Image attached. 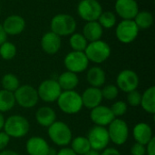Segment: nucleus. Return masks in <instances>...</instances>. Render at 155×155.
Returning <instances> with one entry per match:
<instances>
[{"instance_id":"1","label":"nucleus","mask_w":155,"mask_h":155,"mask_svg":"<svg viewBox=\"0 0 155 155\" xmlns=\"http://www.w3.org/2000/svg\"><path fill=\"white\" fill-rule=\"evenodd\" d=\"M30 124L26 117L20 114H13L5 120L3 131L10 137L20 139L27 135Z\"/></svg>"},{"instance_id":"2","label":"nucleus","mask_w":155,"mask_h":155,"mask_svg":"<svg viewBox=\"0 0 155 155\" xmlns=\"http://www.w3.org/2000/svg\"><path fill=\"white\" fill-rule=\"evenodd\" d=\"M77 23L74 17L69 14L60 13L54 15L50 21V31L60 37L70 36L76 30Z\"/></svg>"},{"instance_id":"3","label":"nucleus","mask_w":155,"mask_h":155,"mask_svg":"<svg viewBox=\"0 0 155 155\" xmlns=\"http://www.w3.org/2000/svg\"><path fill=\"white\" fill-rule=\"evenodd\" d=\"M56 103L61 112L69 115L78 114L84 107L81 94L75 90L62 91Z\"/></svg>"},{"instance_id":"4","label":"nucleus","mask_w":155,"mask_h":155,"mask_svg":"<svg viewBox=\"0 0 155 155\" xmlns=\"http://www.w3.org/2000/svg\"><path fill=\"white\" fill-rule=\"evenodd\" d=\"M47 134L51 142L61 148L67 147L73 139V133L69 125L57 120L47 128Z\"/></svg>"},{"instance_id":"5","label":"nucleus","mask_w":155,"mask_h":155,"mask_svg":"<svg viewBox=\"0 0 155 155\" xmlns=\"http://www.w3.org/2000/svg\"><path fill=\"white\" fill-rule=\"evenodd\" d=\"M84 54L89 62L100 64L108 60V58L111 56L112 49L107 42L101 39L88 43L84 50Z\"/></svg>"},{"instance_id":"6","label":"nucleus","mask_w":155,"mask_h":155,"mask_svg":"<svg viewBox=\"0 0 155 155\" xmlns=\"http://www.w3.org/2000/svg\"><path fill=\"white\" fill-rule=\"evenodd\" d=\"M14 96L15 104L25 109H30L35 107L39 101L36 88L30 84L20 85L14 92Z\"/></svg>"},{"instance_id":"7","label":"nucleus","mask_w":155,"mask_h":155,"mask_svg":"<svg viewBox=\"0 0 155 155\" xmlns=\"http://www.w3.org/2000/svg\"><path fill=\"white\" fill-rule=\"evenodd\" d=\"M107 131L110 142L118 146L124 145L127 142L130 134L128 124L120 118H115L107 126Z\"/></svg>"},{"instance_id":"8","label":"nucleus","mask_w":155,"mask_h":155,"mask_svg":"<svg viewBox=\"0 0 155 155\" xmlns=\"http://www.w3.org/2000/svg\"><path fill=\"white\" fill-rule=\"evenodd\" d=\"M139 32L134 20H121L115 25V36L120 43L124 45L133 43L137 38Z\"/></svg>"},{"instance_id":"9","label":"nucleus","mask_w":155,"mask_h":155,"mask_svg":"<svg viewBox=\"0 0 155 155\" xmlns=\"http://www.w3.org/2000/svg\"><path fill=\"white\" fill-rule=\"evenodd\" d=\"M76 10L79 17L85 22L97 21L104 11L98 0H81L77 5Z\"/></svg>"},{"instance_id":"10","label":"nucleus","mask_w":155,"mask_h":155,"mask_svg":"<svg viewBox=\"0 0 155 155\" xmlns=\"http://www.w3.org/2000/svg\"><path fill=\"white\" fill-rule=\"evenodd\" d=\"M89 60L84 52L71 51L64 58V64L66 71L73 72L76 74H81L88 69Z\"/></svg>"},{"instance_id":"11","label":"nucleus","mask_w":155,"mask_h":155,"mask_svg":"<svg viewBox=\"0 0 155 155\" xmlns=\"http://www.w3.org/2000/svg\"><path fill=\"white\" fill-rule=\"evenodd\" d=\"M86 137L89 141L91 149L97 152L104 150L106 147H108V144L110 143L107 128L104 126H93L89 130Z\"/></svg>"},{"instance_id":"12","label":"nucleus","mask_w":155,"mask_h":155,"mask_svg":"<svg viewBox=\"0 0 155 155\" xmlns=\"http://www.w3.org/2000/svg\"><path fill=\"white\" fill-rule=\"evenodd\" d=\"M37 94L39 99L45 103L56 102L62 93V89L54 79H46L40 83L37 87Z\"/></svg>"},{"instance_id":"13","label":"nucleus","mask_w":155,"mask_h":155,"mask_svg":"<svg viewBox=\"0 0 155 155\" xmlns=\"http://www.w3.org/2000/svg\"><path fill=\"white\" fill-rule=\"evenodd\" d=\"M139 83L140 79L136 72L131 69H124L117 74L115 85L118 87L119 91L129 93L134 90H137Z\"/></svg>"},{"instance_id":"14","label":"nucleus","mask_w":155,"mask_h":155,"mask_svg":"<svg viewBox=\"0 0 155 155\" xmlns=\"http://www.w3.org/2000/svg\"><path fill=\"white\" fill-rule=\"evenodd\" d=\"M115 15L122 20H134L140 11L136 0H116L114 4Z\"/></svg>"},{"instance_id":"15","label":"nucleus","mask_w":155,"mask_h":155,"mask_svg":"<svg viewBox=\"0 0 155 155\" xmlns=\"http://www.w3.org/2000/svg\"><path fill=\"white\" fill-rule=\"evenodd\" d=\"M90 119L94 125L106 127L115 119V117L110 107L100 104L91 109Z\"/></svg>"},{"instance_id":"16","label":"nucleus","mask_w":155,"mask_h":155,"mask_svg":"<svg viewBox=\"0 0 155 155\" xmlns=\"http://www.w3.org/2000/svg\"><path fill=\"white\" fill-rule=\"evenodd\" d=\"M2 25L7 35L15 36L24 32L25 28V20L19 15H10L5 17Z\"/></svg>"},{"instance_id":"17","label":"nucleus","mask_w":155,"mask_h":155,"mask_svg":"<svg viewBox=\"0 0 155 155\" xmlns=\"http://www.w3.org/2000/svg\"><path fill=\"white\" fill-rule=\"evenodd\" d=\"M41 48L42 50L49 54L53 55L59 52L62 46V39L59 35L53 33L52 31L46 32L43 35L41 38Z\"/></svg>"},{"instance_id":"18","label":"nucleus","mask_w":155,"mask_h":155,"mask_svg":"<svg viewBox=\"0 0 155 155\" xmlns=\"http://www.w3.org/2000/svg\"><path fill=\"white\" fill-rule=\"evenodd\" d=\"M50 149L46 140L41 136H32L25 143V150L28 155H48Z\"/></svg>"},{"instance_id":"19","label":"nucleus","mask_w":155,"mask_h":155,"mask_svg":"<svg viewBox=\"0 0 155 155\" xmlns=\"http://www.w3.org/2000/svg\"><path fill=\"white\" fill-rule=\"evenodd\" d=\"M81 98L83 102V106L89 110L102 104V102L104 100L101 88L92 86L87 87L83 92V94H81Z\"/></svg>"},{"instance_id":"20","label":"nucleus","mask_w":155,"mask_h":155,"mask_svg":"<svg viewBox=\"0 0 155 155\" xmlns=\"http://www.w3.org/2000/svg\"><path fill=\"white\" fill-rule=\"evenodd\" d=\"M133 135L135 143L143 145H146L153 138V129L151 125L144 122L138 123L134 125L133 129Z\"/></svg>"},{"instance_id":"21","label":"nucleus","mask_w":155,"mask_h":155,"mask_svg":"<svg viewBox=\"0 0 155 155\" xmlns=\"http://www.w3.org/2000/svg\"><path fill=\"white\" fill-rule=\"evenodd\" d=\"M35 118L36 123L42 126L48 128L52 124L56 121L57 115L55 111L50 106H41L37 109L35 114Z\"/></svg>"},{"instance_id":"22","label":"nucleus","mask_w":155,"mask_h":155,"mask_svg":"<svg viewBox=\"0 0 155 155\" xmlns=\"http://www.w3.org/2000/svg\"><path fill=\"white\" fill-rule=\"evenodd\" d=\"M86 81L92 87L101 88L106 81V74L100 66H92L86 70Z\"/></svg>"},{"instance_id":"23","label":"nucleus","mask_w":155,"mask_h":155,"mask_svg":"<svg viewBox=\"0 0 155 155\" xmlns=\"http://www.w3.org/2000/svg\"><path fill=\"white\" fill-rule=\"evenodd\" d=\"M82 34L88 41V43L94 42L97 40H101L104 35V29L100 25L98 21H90L84 24Z\"/></svg>"},{"instance_id":"24","label":"nucleus","mask_w":155,"mask_h":155,"mask_svg":"<svg viewBox=\"0 0 155 155\" xmlns=\"http://www.w3.org/2000/svg\"><path fill=\"white\" fill-rule=\"evenodd\" d=\"M56 81H57L59 86L61 87L62 91L74 90L79 84L78 74H76L73 72H70V71H65V72L62 73L58 76Z\"/></svg>"},{"instance_id":"25","label":"nucleus","mask_w":155,"mask_h":155,"mask_svg":"<svg viewBox=\"0 0 155 155\" xmlns=\"http://www.w3.org/2000/svg\"><path fill=\"white\" fill-rule=\"evenodd\" d=\"M143 111L149 114H155V87L150 86L142 94L141 104Z\"/></svg>"},{"instance_id":"26","label":"nucleus","mask_w":155,"mask_h":155,"mask_svg":"<svg viewBox=\"0 0 155 155\" xmlns=\"http://www.w3.org/2000/svg\"><path fill=\"white\" fill-rule=\"evenodd\" d=\"M134 21L139 28V30H146L153 25L154 17L150 11L142 10L138 12V14L134 18Z\"/></svg>"},{"instance_id":"27","label":"nucleus","mask_w":155,"mask_h":155,"mask_svg":"<svg viewBox=\"0 0 155 155\" xmlns=\"http://www.w3.org/2000/svg\"><path fill=\"white\" fill-rule=\"evenodd\" d=\"M70 145V148L77 155H84L91 150L89 141L85 136H76L73 138Z\"/></svg>"},{"instance_id":"28","label":"nucleus","mask_w":155,"mask_h":155,"mask_svg":"<svg viewBox=\"0 0 155 155\" xmlns=\"http://www.w3.org/2000/svg\"><path fill=\"white\" fill-rule=\"evenodd\" d=\"M14 93L6 90H0V113H7L12 110L15 105Z\"/></svg>"},{"instance_id":"29","label":"nucleus","mask_w":155,"mask_h":155,"mask_svg":"<svg viewBox=\"0 0 155 155\" xmlns=\"http://www.w3.org/2000/svg\"><path fill=\"white\" fill-rule=\"evenodd\" d=\"M69 45L73 51L84 52L88 45V41L85 39V37L83 35L82 33L74 32L69 37Z\"/></svg>"},{"instance_id":"30","label":"nucleus","mask_w":155,"mask_h":155,"mask_svg":"<svg viewBox=\"0 0 155 155\" xmlns=\"http://www.w3.org/2000/svg\"><path fill=\"white\" fill-rule=\"evenodd\" d=\"M97 21L104 30L111 29L117 25V16L112 11H103Z\"/></svg>"},{"instance_id":"31","label":"nucleus","mask_w":155,"mask_h":155,"mask_svg":"<svg viewBox=\"0 0 155 155\" xmlns=\"http://www.w3.org/2000/svg\"><path fill=\"white\" fill-rule=\"evenodd\" d=\"M1 85L4 90L14 93L21 84L18 77L11 73L4 74L1 78Z\"/></svg>"},{"instance_id":"32","label":"nucleus","mask_w":155,"mask_h":155,"mask_svg":"<svg viewBox=\"0 0 155 155\" xmlns=\"http://www.w3.org/2000/svg\"><path fill=\"white\" fill-rule=\"evenodd\" d=\"M17 54L16 45L9 41H5L0 45V57L3 60L9 61L15 57Z\"/></svg>"},{"instance_id":"33","label":"nucleus","mask_w":155,"mask_h":155,"mask_svg":"<svg viewBox=\"0 0 155 155\" xmlns=\"http://www.w3.org/2000/svg\"><path fill=\"white\" fill-rule=\"evenodd\" d=\"M101 92H102L103 99H105L107 101L115 100L119 95L118 87L115 84H112L104 85L103 88H101Z\"/></svg>"},{"instance_id":"34","label":"nucleus","mask_w":155,"mask_h":155,"mask_svg":"<svg viewBox=\"0 0 155 155\" xmlns=\"http://www.w3.org/2000/svg\"><path fill=\"white\" fill-rule=\"evenodd\" d=\"M110 109H111L112 113L114 114V117L119 118L126 114V112L128 110V104H126V102H124L123 100H118L112 104Z\"/></svg>"},{"instance_id":"35","label":"nucleus","mask_w":155,"mask_h":155,"mask_svg":"<svg viewBox=\"0 0 155 155\" xmlns=\"http://www.w3.org/2000/svg\"><path fill=\"white\" fill-rule=\"evenodd\" d=\"M127 104L132 107H138L141 104L142 94L138 90H134L132 92L127 93Z\"/></svg>"},{"instance_id":"36","label":"nucleus","mask_w":155,"mask_h":155,"mask_svg":"<svg viewBox=\"0 0 155 155\" xmlns=\"http://www.w3.org/2000/svg\"><path fill=\"white\" fill-rule=\"evenodd\" d=\"M130 152L132 155H146V148L145 145L135 143L132 145Z\"/></svg>"},{"instance_id":"37","label":"nucleus","mask_w":155,"mask_h":155,"mask_svg":"<svg viewBox=\"0 0 155 155\" xmlns=\"http://www.w3.org/2000/svg\"><path fill=\"white\" fill-rule=\"evenodd\" d=\"M10 140L11 138L4 131H0V151L6 149L10 143Z\"/></svg>"},{"instance_id":"38","label":"nucleus","mask_w":155,"mask_h":155,"mask_svg":"<svg viewBox=\"0 0 155 155\" xmlns=\"http://www.w3.org/2000/svg\"><path fill=\"white\" fill-rule=\"evenodd\" d=\"M146 155H155V138L153 137L146 145Z\"/></svg>"},{"instance_id":"39","label":"nucleus","mask_w":155,"mask_h":155,"mask_svg":"<svg viewBox=\"0 0 155 155\" xmlns=\"http://www.w3.org/2000/svg\"><path fill=\"white\" fill-rule=\"evenodd\" d=\"M100 155H122L121 152L114 147H106L104 150L102 151Z\"/></svg>"},{"instance_id":"40","label":"nucleus","mask_w":155,"mask_h":155,"mask_svg":"<svg viewBox=\"0 0 155 155\" xmlns=\"http://www.w3.org/2000/svg\"><path fill=\"white\" fill-rule=\"evenodd\" d=\"M55 155H77L71 148L68 147H62Z\"/></svg>"},{"instance_id":"41","label":"nucleus","mask_w":155,"mask_h":155,"mask_svg":"<svg viewBox=\"0 0 155 155\" xmlns=\"http://www.w3.org/2000/svg\"><path fill=\"white\" fill-rule=\"evenodd\" d=\"M7 35H6V33L5 32V30H4V28H3V25H2V24L0 23V45L3 44V43H5V41H7Z\"/></svg>"},{"instance_id":"42","label":"nucleus","mask_w":155,"mask_h":155,"mask_svg":"<svg viewBox=\"0 0 155 155\" xmlns=\"http://www.w3.org/2000/svg\"><path fill=\"white\" fill-rule=\"evenodd\" d=\"M0 155H20L17 152L14 150H9V149H5L3 151H0Z\"/></svg>"},{"instance_id":"43","label":"nucleus","mask_w":155,"mask_h":155,"mask_svg":"<svg viewBox=\"0 0 155 155\" xmlns=\"http://www.w3.org/2000/svg\"><path fill=\"white\" fill-rule=\"evenodd\" d=\"M5 116H4V114L0 113V131H3V128H4V124H5Z\"/></svg>"},{"instance_id":"44","label":"nucleus","mask_w":155,"mask_h":155,"mask_svg":"<svg viewBox=\"0 0 155 155\" xmlns=\"http://www.w3.org/2000/svg\"><path fill=\"white\" fill-rule=\"evenodd\" d=\"M84 155H100V153L97 152V151H94V150L91 149L90 151H88L86 153H84Z\"/></svg>"}]
</instances>
